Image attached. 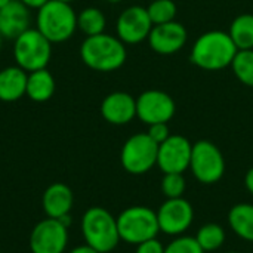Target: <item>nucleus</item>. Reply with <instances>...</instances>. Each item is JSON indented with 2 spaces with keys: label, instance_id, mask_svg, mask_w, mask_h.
<instances>
[{
  "label": "nucleus",
  "instance_id": "nucleus-1",
  "mask_svg": "<svg viewBox=\"0 0 253 253\" xmlns=\"http://www.w3.org/2000/svg\"><path fill=\"white\" fill-rule=\"evenodd\" d=\"M237 50L228 33L211 30L197 37L190 52V61L200 70L221 71L231 67Z\"/></svg>",
  "mask_w": 253,
  "mask_h": 253
},
{
  "label": "nucleus",
  "instance_id": "nucleus-2",
  "mask_svg": "<svg viewBox=\"0 0 253 253\" xmlns=\"http://www.w3.org/2000/svg\"><path fill=\"white\" fill-rule=\"evenodd\" d=\"M82 62L98 73H113L122 68L127 59L126 44L107 33L84 37L80 44Z\"/></svg>",
  "mask_w": 253,
  "mask_h": 253
},
{
  "label": "nucleus",
  "instance_id": "nucleus-3",
  "mask_svg": "<svg viewBox=\"0 0 253 253\" xmlns=\"http://www.w3.org/2000/svg\"><path fill=\"white\" fill-rule=\"evenodd\" d=\"M36 28L53 44L70 40L77 31V12L71 3L49 0L36 12Z\"/></svg>",
  "mask_w": 253,
  "mask_h": 253
},
{
  "label": "nucleus",
  "instance_id": "nucleus-4",
  "mask_svg": "<svg viewBox=\"0 0 253 253\" xmlns=\"http://www.w3.org/2000/svg\"><path fill=\"white\" fill-rule=\"evenodd\" d=\"M82 234L86 245L92 246L99 253L114 251L120 242L117 218L107 209L93 206L89 208L82 218Z\"/></svg>",
  "mask_w": 253,
  "mask_h": 253
},
{
  "label": "nucleus",
  "instance_id": "nucleus-5",
  "mask_svg": "<svg viewBox=\"0 0 253 253\" xmlns=\"http://www.w3.org/2000/svg\"><path fill=\"white\" fill-rule=\"evenodd\" d=\"M12 42V55L18 67L27 73L47 68L52 58V43L36 27H30Z\"/></svg>",
  "mask_w": 253,
  "mask_h": 253
},
{
  "label": "nucleus",
  "instance_id": "nucleus-6",
  "mask_svg": "<svg viewBox=\"0 0 253 253\" xmlns=\"http://www.w3.org/2000/svg\"><path fill=\"white\" fill-rule=\"evenodd\" d=\"M117 228L120 240L135 246L156 239L160 233L157 212L147 206L126 208L117 216Z\"/></svg>",
  "mask_w": 253,
  "mask_h": 253
},
{
  "label": "nucleus",
  "instance_id": "nucleus-7",
  "mask_svg": "<svg viewBox=\"0 0 253 253\" xmlns=\"http://www.w3.org/2000/svg\"><path fill=\"white\" fill-rule=\"evenodd\" d=\"M159 145L147 132L135 133L126 139L120 151V163L130 175H144L157 166Z\"/></svg>",
  "mask_w": 253,
  "mask_h": 253
},
{
  "label": "nucleus",
  "instance_id": "nucleus-8",
  "mask_svg": "<svg viewBox=\"0 0 253 253\" xmlns=\"http://www.w3.org/2000/svg\"><path fill=\"white\" fill-rule=\"evenodd\" d=\"M190 169L199 182L211 185L224 176L225 159L212 141L200 139L193 144Z\"/></svg>",
  "mask_w": 253,
  "mask_h": 253
},
{
  "label": "nucleus",
  "instance_id": "nucleus-9",
  "mask_svg": "<svg viewBox=\"0 0 253 253\" xmlns=\"http://www.w3.org/2000/svg\"><path fill=\"white\" fill-rule=\"evenodd\" d=\"M176 113L173 98L159 89L144 90L136 98V117L151 126L156 123H169Z\"/></svg>",
  "mask_w": 253,
  "mask_h": 253
},
{
  "label": "nucleus",
  "instance_id": "nucleus-10",
  "mask_svg": "<svg viewBox=\"0 0 253 253\" xmlns=\"http://www.w3.org/2000/svg\"><path fill=\"white\" fill-rule=\"evenodd\" d=\"M67 245L68 227L53 218H46L36 224L28 240L31 253H64Z\"/></svg>",
  "mask_w": 253,
  "mask_h": 253
},
{
  "label": "nucleus",
  "instance_id": "nucleus-11",
  "mask_svg": "<svg viewBox=\"0 0 253 253\" xmlns=\"http://www.w3.org/2000/svg\"><path fill=\"white\" fill-rule=\"evenodd\" d=\"M153 22L147 7L132 4L126 7L116 21V36L125 44H139L148 39Z\"/></svg>",
  "mask_w": 253,
  "mask_h": 253
},
{
  "label": "nucleus",
  "instance_id": "nucleus-12",
  "mask_svg": "<svg viewBox=\"0 0 253 253\" xmlns=\"http://www.w3.org/2000/svg\"><path fill=\"white\" fill-rule=\"evenodd\" d=\"M160 233L166 236H182L194 221V209L188 200L166 199V202L157 211Z\"/></svg>",
  "mask_w": 253,
  "mask_h": 253
},
{
  "label": "nucleus",
  "instance_id": "nucleus-13",
  "mask_svg": "<svg viewBox=\"0 0 253 253\" xmlns=\"http://www.w3.org/2000/svg\"><path fill=\"white\" fill-rule=\"evenodd\" d=\"M193 144L182 135H170L159 145L157 166L163 173H184L190 169Z\"/></svg>",
  "mask_w": 253,
  "mask_h": 253
},
{
  "label": "nucleus",
  "instance_id": "nucleus-14",
  "mask_svg": "<svg viewBox=\"0 0 253 253\" xmlns=\"http://www.w3.org/2000/svg\"><path fill=\"white\" fill-rule=\"evenodd\" d=\"M147 40L151 50H154L156 53L173 55L185 46L188 40V31L184 24L178 21H170L166 24L153 25Z\"/></svg>",
  "mask_w": 253,
  "mask_h": 253
},
{
  "label": "nucleus",
  "instance_id": "nucleus-15",
  "mask_svg": "<svg viewBox=\"0 0 253 253\" xmlns=\"http://www.w3.org/2000/svg\"><path fill=\"white\" fill-rule=\"evenodd\" d=\"M99 111L102 119L110 125L123 126L136 117V99L127 92L116 90L102 99Z\"/></svg>",
  "mask_w": 253,
  "mask_h": 253
},
{
  "label": "nucleus",
  "instance_id": "nucleus-16",
  "mask_svg": "<svg viewBox=\"0 0 253 253\" xmlns=\"http://www.w3.org/2000/svg\"><path fill=\"white\" fill-rule=\"evenodd\" d=\"M31 27V9L19 0H10L0 9V34L4 40H15Z\"/></svg>",
  "mask_w": 253,
  "mask_h": 253
},
{
  "label": "nucleus",
  "instance_id": "nucleus-17",
  "mask_svg": "<svg viewBox=\"0 0 253 253\" xmlns=\"http://www.w3.org/2000/svg\"><path fill=\"white\" fill-rule=\"evenodd\" d=\"M74 196L67 184L55 182L50 184L42 196V208L47 218L59 219L70 215L73 208Z\"/></svg>",
  "mask_w": 253,
  "mask_h": 253
},
{
  "label": "nucleus",
  "instance_id": "nucleus-18",
  "mask_svg": "<svg viewBox=\"0 0 253 253\" xmlns=\"http://www.w3.org/2000/svg\"><path fill=\"white\" fill-rule=\"evenodd\" d=\"M28 73L21 67L7 65L0 70V101L15 102L25 96Z\"/></svg>",
  "mask_w": 253,
  "mask_h": 253
},
{
  "label": "nucleus",
  "instance_id": "nucleus-19",
  "mask_svg": "<svg viewBox=\"0 0 253 253\" xmlns=\"http://www.w3.org/2000/svg\"><path fill=\"white\" fill-rule=\"evenodd\" d=\"M55 90H56V82L53 74L47 68L28 73L25 96H28L31 101L46 102L55 95Z\"/></svg>",
  "mask_w": 253,
  "mask_h": 253
},
{
  "label": "nucleus",
  "instance_id": "nucleus-20",
  "mask_svg": "<svg viewBox=\"0 0 253 253\" xmlns=\"http://www.w3.org/2000/svg\"><path fill=\"white\" fill-rule=\"evenodd\" d=\"M228 224L236 236L253 242V205L239 203L228 212Z\"/></svg>",
  "mask_w": 253,
  "mask_h": 253
},
{
  "label": "nucleus",
  "instance_id": "nucleus-21",
  "mask_svg": "<svg viewBox=\"0 0 253 253\" xmlns=\"http://www.w3.org/2000/svg\"><path fill=\"white\" fill-rule=\"evenodd\" d=\"M228 34L239 50L253 49V15L242 13L230 24Z\"/></svg>",
  "mask_w": 253,
  "mask_h": 253
},
{
  "label": "nucleus",
  "instance_id": "nucleus-22",
  "mask_svg": "<svg viewBox=\"0 0 253 253\" xmlns=\"http://www.w3.org/2000/svg\"><path fill=\"white\" fill-rule=\"evenodd\" d=\"M105 27L107 18L99 7L89 6L77 13V30L82 31L86 37L105 33Z\"/></svg>",
  "mask_w": 253,
  "mask_h": 253
},
{
  "label": "nucleus",
  "instance_id": "nucleus-23",
  "mask_svg": "<svg viewBox=\"0 0 253 253\" xmlns=\"http://www.w3.org/2000/svg\"><path fill=\"white\" fill-rule=\"evenodd\" d=\"M196 240L205 252H213V251H218L224 245L225 231L221 225L211 222V224L203 225L197 231Z\"/></svg>",
  "mask_w": 253,
  "mask_h": 253
},
{
  "label": "nucleus",
  "instance_id": "nucleus-24",
  "mask_svg": "<svg viewBox=\"0 0 253 253\" xmlns=\"http://www.w3.org/2000/svg\"><path fill=\"white\" fill-rule=\"evenodd\" d=\"M231 70L242 84L253 87V49L237 50L231 62Z\"/></svg>",
  "mask_w": 253,
  "mask_h": 253
},
{
  "label": "nucleus",
  "instance_id": "nucleus-25",
  "mask_svg": "<svg viewBox=\"0 0 253 253\" xmlns=\"http://www.w3.org/2000/svg\"><path fill=\"white\" fill-rule=\"evenodd\" d=\"M147 12L153 25H159L175 21L178 6L173 0H153L147 6Z\"/></svg>",
  "mask_w": 253,
  "mask_h": 253
},
{
  "label": "nucleus",
  "instance_id": "nucleus-26",
  "mask_svg": "<svg viewBox=\"0 0 253 253\" xmlns=\"http://www.w3.org/2000/svg\"><path fill=\"white\" fill-rule=\"evenodd\" d=\"M187 182L184 173H165L162 179V191L166 199H179L184 196Z\"/></svg>",
  "mask_w": 253,
  "mask_h": 253
},
{
  "label": "nucleus",
  "instance_id": "nucleus-27",
  "mask_svg": "<svg viewBox=\"0 0 253 253\" xmlns=\"http://www.w3.org/2000/svg\"><path fill=\"white\" fill-rule=\"evenodd\" d=\"M165 253H205V251L200 248L196 237L178 236L165 248Z\"/></svg>",
  "mask_w": 253,
  "mask_h": 253
},
{
  "label": "nucleus",
  "instance_id": "nucleus-28",
  "mask_svg": "<svg viewBox=\"0 0 253 253\" xmlns=\"http://www.w3.org/2000/svg\"><path fill=\"white\" fill-rule=\"evenodd\" d=\"M147 133H148V136H150L157 145H160L162 142H165V141L172 135L170 130H169L168 123H156V125H151V126H148Z\"/></svg>",
  "mask_w": 253,
  "mask_h": 253
},
{
  "label": "nucleus",
  "instance_id": "nucleus-29",
  "mask_svg": "<svg viewBox=\"0 0 253 253\" xmlns=\"http://www.w3.org/2000/svg\"><path fill=\"white\" fill-rule=\"evenodd\" d=\"M135 253H165V246L157 239H151L144 243H139Z\"/></svg>",
  "mask_w": 253,
  "mask_h": 253
},
{
  "label": "nucleus",
  "instance_id": "nucleus-30",
  "mask_svg": "<svg viewBox=\"0 0 253 253\" xmlns=\"http://www.w3.org/2000/svg\"><path fill=\"white\" fill-rule=\"evenodd\" d=\"M19 1H21L22 4H25V6H27L28 9H31V10H33V9H34V10H39L42 6L46 4L49 0H19Z\"/></svg>",
  "mask_w": 253,
  "mask_h": 253
},
{
  "label": "nucleus",
  "instance_id": "nucleus-31",
  "mask_svg": "<svg viewBox=\"0 0 253 253\" xmlns=\"http://www.w3.org/2000/svg\"><path fill=\"white\" fill-rule=\"evenodd\" d=\"M245 185L248 188V191L253 196V168H251L248 172H246V176H245Z\"/></svg>",
  "mask_w": 253,
  "mask_h": 253
},
{
  "label": "nucleus",
  "instance_id": "nucleus-32",
  "mask_svg": "<svg viewBox=\"0 0 253 253\" xmlns=\"http://www.w3.org/2000/svg\"><path fill=\"white\" fill-rule=\"evenodd\" d=\"M70 253H99L96 249H93L92 246L89 245H82V246H77L74 249H71Z\"/></svg>",
  "mask_w": 253,
  "mask_h": 253
},
{
  "label": "nucleus",
  "instance_id": "nucleus-33",
  "mask_svg": "<svg viewBox=\"0 0 253 253\" xmlns=\"http://www.w3.org/2000/svg\"><path fill=\"white\" fill-rule=\"evenodd\" d=\"M9 1H10V0H0V9H1L3 6H6V4H7Z\"/></svg>",
  "mask_w": 253,
  "mask_h": 253
},
{
  "label": "nucleus",
  "instance_id": "nucleus-34",
  "mask_svg": "<svg viewBox=\"0 0 253 253\" xmlns=\"http://www.w3.org/2000/svg\"><path fill=\"white\" fill-rule=\"evenodd\" d=\"M3 37H1V34H0V52H1V47H3Z\"/></svg>",
  "mask_w": 253,
  "mask_h": 253
},
{
  "label": "nucleus",
  "instance_id": "nucleus-35",
  "mask_svg": "<svg viewBox=\"0 0 253 253\" xmlns=\"http://www.w3.org/2000/svg\"><path fill=\"white\" fill-rule=\"evenodd\" d=\"M108 3H120V1H123V0H107Z\"/></svg>",
  "mask_w": 253,
  "mask_h": 253
},
{
  "label": "nucleus",
  "instance_id": "nucleus-36",
  "mask_svg": "<svg viewBox=\"0 0 253 253\" xmlns=\"http://www.w3.org/2000/svg\"><path fill=\"white\" fill-rule=\"evenodd\" d=\"M59 1H65V3H73V1H76V0H59Z\"/></svg>",
  "mask_w": 253,
  "mask_h": 253
},
{
  "label": "nucleus",
  "instance_id": "nucleus-37",
  "mask_svg": "<svg viewBox=\"0 0 253 253\" xmlns=\"http://www.w3.org/2000/svg\"><path fill=\"white\" fill-rule=\"evenodd\" d=\"M225 253H240V252H225Z\"/></svg>",
  "mask_w": 253,
  "mask_h": 253
}]
</instances>
